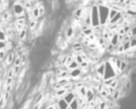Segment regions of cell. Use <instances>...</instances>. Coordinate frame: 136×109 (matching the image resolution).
Here are the masks:
<instances>
[{
  "label": "cell",
  "mask_w": 136,
  "mask_h": 109,
  "mask_svg": "<svg viewBox=\"0 0 136 109\" xmlns=\"http://www.w3.org/2000/svg\"><path fill=\"white\" fill-rule=\"evenodd\" d=\"M117 12H118V11H116V10H113V9H109V10H108V20L112 19Z\"/></svg>",
  "instance_id": "cell-20"
},
{
  "label": "cell",
  "mask_w": 136,
  "mask_h": 109,
  "mask_svg": "<svg viewBox=\"0 0 136 109\" xmlns=\"http://www.w3.org/2000/svg\"><path fill=\"white\" fill-rule=\"evenodd\" d=\"M0 63H1V62H0Z\"/></svg>",
  "instance_id": "cell-32"
},
{
  "label": "cell",
  "mask_w": 136,
  "mask_h": 109,
  "mask_svg": "<svg viewBox=\"0 0 136 109\" xmlns=\"http://www.w3.org/2000/svg\"><path fill=\"white\" fill-rule=\"evenodd\" d=\"M129 45H130V50H134L136 46V39L135 37H131L129 39Z\"/></svg>",
  "instance_id": "cell-22"
},
{
  "label": "cell",
  "mask_w": 136,
  "mask_h": 109,
  "mask_svg": "<svg viewBox=\"0 0 136 109\" xmlns=\"http://www.w3.org/2000/svg\"><path fill=\"white\" fill-rule=\"evenodd\" d=\"M94 92L92 91V89H87L86 92V96H85V101L87 102H91L93 99H94Z\"/></svg>",
  "instance_id": "cell-9"
},
{
  "label": "cell",
  "mask_w": 136,
  "mask_h": 109,
  "mask_svg": "<svg viewBox=\"0 0 136 109\" xmlns=\"http://www.w3.org/2000/svg\"><path fill=\"white\" fill-rule=\"evenodd\" d=\"M6 39H7V35L5 33V31L2 29H0V40L6 41Z\"/></svg>",
  "instance_id": "cell-25"
},
{
  "label": "cell",
  "mask_w": 136,
  "mask_h": 109,
  "mask_svg": "<svg viewBox=\"0 0 136 109\" xmlns=\"http://www.w3.org/2000/svg\"><path fill=\"white\" fill-rule=\"evenodd\" d=\"M89 66V62L88 61H83L82 63H79V68H85V67H88Z\"/></svg>",
  "instance_id": "cell-28"
},
{
  "label": "cell",
  "mask_w": 136,
  "mask_h": 109,
  "mask_svg": "<svg viewBox=\"0 0 136 109\" xmlns=\"http://www.w3.org/2000/svg\"><path fill=\"white\" fill-rule=\"evenodd\" d=\"M127 66H128V62H127L126 60L121 59V64H120V67H119L120 73H123V72H124V71L126 70Z\"/></svg>",
  "instance_id": "cell-15"
},
{
  "label": "cell",
  "mask_w": 136,
  "mask_h": 109,
  "mask_svg": "<svg viewBox=\"0 0 136 109\" xmlns=\"http://www.w3.org/2000/svg\"><path fill=\"white\" fill-rule=\"evenodd\" d=\"M81 75H82V71H81L79 67H77V68H75V69L69 70V76L67 78L68 79L69 78H79Z\"/></svg>",
  "instance_id": "cell-3"
},
{
  "label": "cell",
  "mask_w": 136,
  "mask_h": 109,
  "mask_svg": "<svg viewBox=\"0 0 136 109\" xmlns=\"http://www.w3.org/2000/svg\"><path fill=\"white\" fill-rule=\"evenodd\" d=\"M123 11L130 17H135V15H136V11L133 10H129H129H123Z\"/></svg>",
  "instance_id": "cell-21"
},
{
  "label": "cell",
  "mask_w": 136,
  "mask_h": 109,
  "mask_svg": "<svg viewBox=\"0 0 136 109\" xmlns=\"http://www.w3.org/2000/svg\"><path fill=\"white\" fill-rule=\"evenodd\" d=\"M26 19H19V20H15L14 21V23H18V24H20V25H23L24 26L25 24H27V22H26Z\"/></svg>",
  "instance_id": "cell-23"
},
{
  "label": "cell",
  "mask_w": 136,
  "mask_h": 109,
  "mask_svg": "<svg viewBox=\"0 0 136 109\" xmlns=\"http://www.w3.org/2000/svg\"><path fill=\"white\" fill-rule=\"evenodd\" d=\"M56 104L58 108H68V103L65 102V100L63 99V97H61V98L58 99Z\"/></svg>",
  "instance_id": "cell-7"
},
{
  "label": "cell",
  "mask_w": 136,
  "mask_h": 109,
  "mask_svg": "<svg viewBox=\"0 0 136 109\" xmlns=\"http://www.w3.org/2000/svg\"><path fill=\"white\" fill-rule=\"evenodd\" d=\"M11 11H12L14 17H16V16H18V15H20V14H23V12H25L23 5L20 4V3H18L17 1H15V2L13 3V5H12Z\"/></svg>",
  "instance_id": "cell-1"
},
{
  "label": "cell",
  "mask_w": 136,
  "mask_h": 109,
  "mask_svg": "<svg viewBox=\"0 0 136 109\" xmlns=\"http://www.w3.org/2000/svg\"><path fill=\"white\" fill-rule=\"evenodd\" d=\"M77 67H79V64L76 63L75 60H73V61H72V62L67 65V69H68V71H69V70L75 69V68H77Z\"/></svg>",
  "instance_id": "cell-14"
},
{
  "label": "cell",
  "mask_w": 136,
  "mask_h": 109,
  "mask_svg": "<svg viewBox=\"0 0 136 109\" xmlns=\"http://www.w3.org/2000/svg\"><path fill=\"white\" fill-rule=\"evenodd\" d=\"M123 45V50H124V53L129 51L130 50V45H129V41H125V42H121Z\"/></svg>",
  "instance_id": "cell-17"
},
{
  "label": "cell",
  "mask_w": 136,
  "mask_h": 109,
  "mask_svg": "<svg viewBox=\"0 0 136 109\" xmlns=\"http://www.w3.org/2000/svg\"><path fill=\"white\" fill-rule=\"evenodd\" d=\"M66 92H67V90L65 89H63V87H62L61 89H56V90H55V94H56V96L58 97V98L63 97V95H64Z\"/></svg>",
  "instance_id": "cell-11"
},
{
  "label": "cell",
  "mask_w": 136,
  "mask_h": 109,
  "mask_svg": "<svg viewBox=\"0 0 136 109\" xmlns=\"http://www.w3.org/2000/svg\"><path fill=\"white\" fill-rule=\"evenodd\" d=\"M68 82H70L68 78H58V80H57V84H59V85L62 87H63V85L67 84Z\"/></svg>",
  "instance_id": "cell-18"
},
{
  "label": "cell",
  "mask_w": 136,
  "mask_h": 109,
  "mask_svg": "<svg viewBox=\"0 0 136 109\" xmlns=\"http://www.w3.org/2000/svg\"><path fill=\"white\" fill-rule=\"evenodd\" d=\"M109 42L112 44L114 47H116L118 44H119V41H118V35H117V33L113 34V36L110 37Z\"/></svg>",
  "instance_id": "cell-8"
},
{
  "label": "cell",
  "mask_w": 136,
  "mask_h": 109,
  "mask_svg": "<svg viewBox=\"0 0 136 109\" xmlns=\"http://www.w3.org/2000/svg\"><path fill=\"white\" fill-rule=\"evenodd\" d=\"M95 72H96V75L99 76L100 77H103V75H104V63H97L95 65Z\"/></svg>",
  "instance_id": "cell-4"
},
{
  "label": "cell",
  "mask_w": 136,
  "mask_h": 109,
  "mask_svg": "<svg viewBox=\"0 0 136 109\" xmlns=\"http://www.w3.org/2000/svg\"><path fill=\"white\" fill-rule=\"evenodd\" d=\"M63 33H64V38L65 39H70V38H72V37L75 36V28L71 24H69L65 28Z\"/></svg>",
  "instance_id": "cell-2"
},
{
  "label": "cell",
  "mask_w": 136,
  "mask_h": 109,
  "mask_svg": "<svg viewBox=\"0 0 136 109\" xmlns=\"http://www.w3.org/2000/svg\"><path fill=\"white\" fill-rule=\"evenodd\" d=\"M7 53H8V51L6 50H0V62H2V61L6 58Z\"/></svg>",
  "instance_id": "cell-24"
},
{
  "label": "cell",
  "mask_w": 136,
  "mask_h": 109,
  "mask_svg": "<svg viewBox=\"0 0 136 109\" xmlns=\"http://www.w3.org/2000/svg\"><path fill=\"white\" fill-rule=\"evenodd\" d=\"M130 26L131 25H124V26H122L123 27V29H124V32H125V34H127V33H129V30H130Z\"/></svg>",
  "instance_id": "cell-29"
},
{
  "label": "cell",
  "mask_w": 136,
  "mask_h": 109,
  "mask_svg": "<svg viewBox=\"0 0 136 109\" xmlns=\"http://www.w3.org/2000/svg\"><path fill=\"white\" fill-rule=\"evenodd\" d=\"M81 33L83 34L84 36H90V35H91V34H93V28H92V26H90V27H89V28H87L86 30L82 31Z\"/></svg>",
  "instance_id": "cell-16"
},
{
  "label": "cell",
  "mask_w": 136,
  "mask_h": 109,
  "mask_svg": "<svg viewBox=\"0 0 136 109\" xmlns=\"http://www.w3.org/2000/svg\"><path fill=\"white\" fill-rule=\"evenodd\" d=\"M24 2H31V0H23Z\"/></svg>",
  "instance_id": "cell-31"
},
{
  "label": "cell",
  "mask_w": 136,
  "mask_h": 109,
  "mask_svg": "<svg viewBox=\"0 0 136 109\" xmlns=\"http://www.w3.org/2000/svg\"><path fill=\"white\" fill-rule=\"evenodd\" d=\"M124 1H125V0H116V2L118 4H120V5H123V4H124Z\"/></svg>",
  "instance_id": "cell-30"
},
{
  "label": "cell",
  "mask_w": 136,
  "mask_h": 109,
  "mask_svg": "<svg viewBox=\"0 0 136 109\" xmlns=\"http://www.w3.org/2000/svg\"><path fill=\"white\" fill-rule=\"evenodd\" d=\"M57 76V78H67L68 76H69V71L68 70H62L61 73L58 75Z\"/></svg>",
  "instance_id": "cell-12"
},
{
  "label": "cell",
  "mask_w": 136,
  "mask_h": 109,
  "mask_svg": "<svg viewBox=\"0 0 136 109\" xmlns=\"http://www.w3.org/2000/svg\"><path fill=\"white\" fill-rule=\"evenodd\" d=\"M6 47H7V42L3 41V40H0V50H6Z\"/></svg>",
  "instance_id": "cell-27"
},
{
  "label": "cell",
  "mask_w": 136,
  "mask_h": 109,
  "mask_svg": "<svg viewBox=\"0 0 136 109\" xmlns=\"http://www.w3.org/2000/svg\"><path fill=\"white\" fill-rule=\"evenodd\" d=\"M37 21L38 20H37V19H33V20L28 21V23H27V28H28V31H29V32L36 30L37 25Z\"/></svg>",
  "instance_id": "cell-6"
},
{
  "label": "cell",
  "mask_w": 136,
  "mask_h": 109,
  "mask_svg": "<svg viewBox=\"0 0 136 109\" xmlns=\"http://www.w3.org/2000/svg\"><path fill=\"white\" fill-rule=\"evenodd\" d=\"M11 68H12V71H13L14 73V76H17V75L19 74V72H20L21 70V67L20 65H12L11 66Z\"/></svg>",
  "instance_id": "cell-19"
},
{
  "label": "cell",
  "mask_w": 136,
  "mask_h": 109,
  "mask_svg": "<svg viewBox=\"0 0 136 109\" xmlns=\"http://www.w3.org/2000/svg\"><path fill=\"white\" fill-rule=\"evenodd\" d=\"M6 74H7V77H14V73L12 71V68L10 67L9 69L6 71Z\"/></svg>",
  "instance_id": "cell-26"
},
{
  "label": "cell",
  "mask_w": 136,
  "mask_h": 109,
  "mask_svg": "<svg viewBox=\"0 0 136 109\" xmlns=\"http://www.w3.org/2000/svg\"><path fill=\"white\" fill-rule=\"evenodd\" d=\"M78 106H79V103H78V101L76 99V97L70 103H68V108L70 109H76L78 108Z\"/></svg>",
  "instance_id": "cell-10"
},
{
  "label": "cell",
  "mask_w": 136,
  "mask_h": 109,
  "mask_svg": "<svg viewBox=\"0 0 136 109\" xmlns=\"http://www.w3.org/2000/svg\"><path fill=\"white\" fill-rule=\"evenodd\" d=\"M76 93H75V91H73V90H68L64 95H63V99L65 100V102H67V103H70V102H72L75 98H76Z\"/></svg>",
  "instance_id": "cell-5"
},
{
  "label": "cell",
  "mask_w": 136,
  "mask_h": 109,
  "mask_svg": "<svg viewBox=\"0 0 136 109\" xmlns=\"http://www.w3.org/2000/svg\"><path fill=\"white\" fill-rule=\"evenodd\" d=\"M32 15H33L34 19H37V20L40 19V17H39V11H38V8H37V6L33 7V9H32Z\"/></svg>",
  "instance_id": "cell-13"
}]
</instances>
